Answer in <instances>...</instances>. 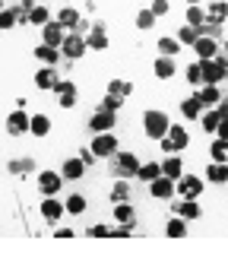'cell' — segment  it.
Returning a JSON list of instances; mask_svg holds the SVG:
<instances>
[{
    "label": "cell",
    "instance_id": "1",
    "mask_svg": "<svg viewBox=\"0 0 228 260\" xmlns=\"http://www.w3.org/2000/svg\"><path fill=\"white\" fill-rule=\"evenodd\" d=\"M168 127H171V118L165 111H159V108H149L146 114H143V134L149 137V140H162L165 134H168Z\"/></svg>",
    "mask_w": 228,
    "mask_h": 260
},
{
    "label": "cell",
    "instance_id": "2",
    "mask_svg": "<svg viewBox=\"0 0 228 260\" xmlns=\"http://www.w3.org/2000/svg\"><path fill=\"white\" fill-rule=\"evenodd\" d=\"M136 172H139V159L133 152H121L118 149L111 155V175L114 178H127V181H130V178H136Z\"/></svg>",
    "mask_w": 228,
    "mask_h": 260
},
{
    "label": "cell",
    "instance_id": "3",
    "mask_svg": "<svg viewBox=\"0 0 228 260\" xmlns=\"http://www.w3.org/2000/svg\"><path fill=\"white\" fill-rule=\"evenodd\" d=\"M89 149H92L98 159H111L114 152L121 149V143H118V134L114 130H105V134H95L92 143H89Z\"/></svg>",
    "mask_w": 228,
    "mask_h": 260
},
{
    "label": "cell",
    "instance_id": "4",
    "mask_svg": "<svg viewBox=\"0 0 228 260\" xmlns=\"http://www.w3.org/2000/svg\"><path fill=\"white\" fill-rule=\"evenodd\" d=\"M86 51H89L86 35L83 32H67V38H63V45H60V54L67 57V60H80Z\"/></svg>",
    "mask_w": 228,
    "mask_h": 260
},
{
    "label": "cell",
    "instance_id": "5",
    "mask_svg": "<svg viewBox=\"0 0 228 260\" xmlns=\"http://www.w3.org/2000/svg\"><path fill=\"white\" fill-rule=\"evenodd\" d=\"M60 187H63V175H60V172H54V168L38 172V190H42L45 197H54Z\"/></svg>",
    "mask_w": 228,
    "mask_h": 260
},
{
    "label": "cell",
    "instance_id": "6",
    "mask_svg": "<svg viewBox=\"0 0 228 260\" xmlns=\"http://www.w3.org/2000/svg\"><path fill=\"white\" fill-rule=\"evenodd\" d=\"M174 193H181V197L197 200L200 193H203V178H197V175H181V178L174 181Z\"/></svg>",
    "mask_w": 228,
    "mask_h": 260
},
{
    "label": "cell",
    "instance_id": "7",
    "mask_svg": "<svg viewBox=\"0 0 228 260\" xmlns=\"http://www.w3.org/2000/svg\"><path fill=\"white\" fill-rule=\"evenodd\" d=\"M149 193L156 200H174V178H168V175H159L156 181H149Z\"/></svg>",
    "mask_w": 228,
    "mask_h": 260
},
{
    "label": "cell",
    "instance_id": "8",
    "mask_svg": "<svg viewBox=\"0 0 228 260\" xmlns=\"http://www.w3.org/2000/svg\"><path fill=\"white\" fill-rule=\"evenodd\" d=\"M29 121H32V114H25V108L10 111V118H7V134H10V137L29 134Z\"/></svg>",
    "mask_w": 228,
    "mask_h": 260
},
{
    "label": "cell",
    "instance_id": "9",
    "mask_svg": "<svg viewBox=\"0 0 228 260\" xmlns=\"http://www.w3.org/2000/svg\"><path fill=\"white\" fill-rule=\"evenodd\" d=\"M118 127V111H95L92 118H89V130L92 134H105V130H114Z\"/></svg>",
    "mask_w": 228,
    "mask_h": 260
},
{
    "label": "cell",
    "instance_id": "10",
    "mask_svg": "<svg viewBox=\"0 0 228 260\" xmlns=\"http://www.w3.org/2000/svg\"><path fill=\"white\" fill-rule=\"evenodd\" d=\"M86 45H89V51H108V29H105V22H92V25H89Z\"/></svg>",
    "mask_w": 228,
    "mask_h": 260
},
{
    "label": "cell",
    "instance_id": "11",
    "mask_svg": "<svg viewBox=\"0 0 228 260\" xmlns=\"http://www.w3.org/2000/svg\"><path fill=\"white\" fill-rule=\"evenodd\" d=\"M63 38H67V29H63L57 19H51V22H45V25H42V42H45V45L60 48V45H63Z\"/></svg>",
    "mask_w": 228,
    "mask_h": 260
},
{
    "label": "cell",
    "instance_id": "12",
    "mask_svg": "<svg viewBox=\"0 0 228 260\" xmlns=\"http://www.w3.org/2000/svg\"><path fill=\"white\" fill-rule=\"evenodd\" d=\"M38 213H42L45 222H57L67 210H63V200H57V193H54V197H45L42 203H38Z\"/></svg>",
    "mask_w": 228,
    "mask_h": 260
},
{
    "label": "cell",
    "instance_id": "13",
    "mask_svg": "<svg viewBox=\"0 0 228 260\" xmlns=\"http://www.w3.org/2000/svg\"><path fill=\"white\" fill-rule=\"evenodd\" d=\"M171 203V200H168ZM171 210H174V216H181V219H187V222H194V219H200V203L197 200H190V197H181V200H174L171 203Z\"/></svg>",
    "mask_w": 228,
    "mask_h": 260
},
{
    "label": "cell",
    "instance_id": "14",
    "mask_svg": "<svg viewBox=\"0 0 228 260\" xmlns=\"http://www.w3.org/2000/svg\"><path fill=\"white\" fill-rule=\"evenodd\" d=\"M57 22H60V25H63L67 32H83V29H86L83 16H80V13H76L73 7H63V10L57 13Z\"/></svg>",
    "mask_w": 228,
    "mask_h": 260
},
{
    "label": "cell",
    "instance_id": "15",
    "mask_svg": "<svg viewBox=\"0 0 228 260\" xmlns=\"http://www.w3.org/2000/svg\"><path fill=\"white\" fill-rule=\"evenodd\" d=\"M194 51H197V60H212L222 51V42H215V38H197Z\"/></svg>",
    "mask_w": 228,
    "mask_h": 260
},
{
    "label": "cell",
    "instance_id": "16",
    "mask_svg": "<svg viewBox=\"0 0 228 260\" xmlns=\"http://www.w3.org/2000/svg\"><path fill=\"white\" fill-rule=\"evenodd\" d=\"M165 137L171 140L174 152H181V149L190 146V134H187V127H184V124H174V121H171V127H168V134H165Z\"/></svg>",
    "mask_w": 228,
    "mask_h": 260
},
{
    "label": "cell",
    "instance_id": "17",
    "mask_svg": "<svg viewBox=\"0 0 228 260\" xmlns=\"http://www.w3.org/2000/svg\"><path fill=\"white\" fill-rule=\"evenodd\" d=\"M152 73H156L162 83H165V80H171V76L177 73V63H174V57H165V54H159V57H156V63H152Z\"/></svg>",
    "mask_w": 228,
    "mask_h": 260
},
{
    "label": "cell",
    "instance_id": "18",
    "mask_svg": "<svg viewBox=\"0 0 228 260\" xmlns=\"http://www.w3.org/2000/svg\"><path fill=\"white\" fill-rule=\"evenodd\" d=\"M60 175H63V181H80V178L86 175V162L80 159V155H73V159H67V162H63Z\"/></svg>",
    "mask_w": 228,
    "mask_h": 260
},
{
    "label": "cell",
    "instance_id": "19",
    "mask_svg": "<svg viewBox=\"0 0 228 260\" xmlns=\"http://www.w3.org/2000/svg\"><path fill=\"white\" fill-rule=\"evenodd\" d=\"M57 80H60L57 67H38V73H35V86H38V89H45V92H51Z\"/></svg>",
    "mask_w": 228,
    "mask_h": 260
},
{
    "label": "cell",
    "instance_id": "20",
    "mask_svg": "<svg viewBox=\"0 0 228 260\" xmlns=\"http://www.w3.org/2000/svg\"><path fill=\"white\" fill-rule=\"evenodd\" d=\"M35 57L42 60L45 67H57L63 54H60V48H51V45H45V42H42V45H35Z\"/></svg>",
    "mask_w": 228,
    "mask_h": 260
},
{
    "label": "cell",
    "instance_id": "21",
    "mask_svg": "<svg viewBox=\"0 0 228 260\" xmlns=\"http://www.w3.org/2000/svg\"><path fill=\"white\" fill-rule=\"evenodd\" d=\"M200 105L203 108H215L219 105V99H222V92H219V86H200Z\"/></svg>",
    "mask_w": 228,
    "mask_h": 260
},
{
    "label": "cell",
    "instance_id": "22",
    "mask_svg": "<svg viewBox=\"0 0 228 260\" xmlns=\"http://www.w3.org/2000/svg\"><path fill=\"white\" fill-rule=\"evenodd\" d=\"M181 114L187 121H200V114H203V105H200V95H190L181 102Z\"/></svg>",
    "mask_w": 228,
    "mask_h": 260
},
{
    "label": "cell",
    "instance_id": "23",
    "mask_svg": "<svg viewBox=\"0 0 228 260\" xmlns=\"http://www.w3.org/2000/svg\"><path fill=\"white\" fill-rule=\"evenodd\" d=\"M29 134H32V137H48V134H51V118H48V114H32Z\"/></svg>",
    "mask_w": 228,
    "mask_h": 260
},
{
    "label": "cell",
    "instance_id": "24",
    "mask_svg": "<svg viewBox=\"0 0 228 260\" xmlns=\"http://www.w3.org/2000/svg\"><path fill=\"white\" fill-rule=\"evenodd\" d=\"M165 235H168V238H187V219L171 216L168 222H165Z\"/></svg>",
    "mask_w": 228,
    "mask_h": 260
},
{
    "label": "cell",
    "instance_id": "25",
    "mask_svg": "<svg viewBox=\"0 0 228 260\" xmlns=\"http://www.w3.org/2000/svg\"><path fill=\"white\" fill-rule=\"evenodd\" d=\"M162 175V162H139V172H136V178L143 181V184H149V181H156Z\"/></svg>",
    "mask_w": 228,
    "mask_h": 260
},
{
    "label": "cell",
    "instance_id": "26",
    "mask_svg": "<svg viewBox=\"0 0 228 260\" xmlns=\"http://www.w3.org/2000/svg\"><path fill=\"white\" fill-rule=\"evenodd\" d=\"M114 222H133V225H136V210H133L127 200L114 203Z\"/></svg>",
    "mask_w": 228,
    "mask_h": 260
},
{
    "label": "cell",
    "instance_id": "27",
    "mask_svg": "<svg viewBox=\"0 0 228 260\" xmlns=\"http://www.w3.org/2000/svg\"><path fill=\"white\" fill-rule=\"evenodd\" d=\"M206 178L212 181V184H225V181H228V162H209Z\"/></svg>",
    "mask_w": 228,
    "mask_h": 260
},
{
    "label": "cell",
    "instance_id": "28",
    "mask_svg": "<svg viewBox=\"0 0 228 260\" xmlns=\"http://www.w3.org/2000/svg\"><path fill=\"white\" fill-rule=\"evenodd\" d=\"M162 175H168V178H181L184 175V162H181V155H168V159L162 162Z\"/></svg>",
    "mask_w": 228,
    "mask_h": 260
},
{
    "label": "cell",
    "instance_id": "29",
    "mask_svg": "<svg viewBox=\"0 0 228 260\" xmlns=\"http://www.w3.org/2000/svg\"><path fill=\"white\" fill-rule=\"evenodd\" d=\"M86 206H89V203H86L83 193H70V197L63 200V210H67L70 216H83V213H86Z\"/></svg>",
    "mask_w": 228,
    "mask_h": 260
},
{
    "label": "cell",
    "instance_id": "30",
    "mask_svg": "<svg viewBox=\"0 0 228 260\" xmlns=\"http://www.w3.org/2000/svg\"><path fill=\"white\" fill-rule=\"evenodd\" d=\"M219 111L215 108H203V114H200V124H203V130H206V134H212L215 137V127H219Z\"/></svg>",
    "mask_w": 228,
    "mask_h": 260
},
{
    "label": "cell",
    "instance_id": "31",
    "mask_svg": "<svg viewBox=\"0 0 228 260\" xmlns=\"http://www.w3.org/2000/svg\"><path fill=\"white\" fill-rule=\"evenodd\" d=\"M7 172L10 175H32L35 172V162L32 159H10L7 162Z\"/></svg>",
    "mask_w": 228,
    "mask_h": 260
},
{
    "label": "cell",
    "instance_id": "32",
    "mask_svg": "<svg viewBox=\"0 0 228 260\" xmlns=\"http://www.w3.org/2000/svg\"><path fill=\"white\" fill-rule=\"evenodd\" d=\"M121 200H130V181L127 178H118L111 187V203H121Z\"/></svg>",
    "mask_w": 228,
    "mask_h": 260
},
{
    "label": "cell",
    "instance_id": "33",
    "mask_svg": "<svg viewBox=\"0 0 228 260\" xmlns=\"http://www.w3.org/2000/svg\"><path fill=\"white\" fill-rule=\"evenodd\" d=\"M16 25H19V13H16V7H4V10H0V29L10 32V29H16Z\"/></svg>",
    "mask_w": 228,
    "mask_h": 260
},
{
    "label": "cell",
    "instance_id": "34",
    "mask_svg": "<svg viewBox=\"0 0 228 260\" xmlns=\"http://www.w3.org/2000/svg\"><path fill=\"white\" fill-rule=\"evenodd\" d=\"M206 19H212V22H225L228 19V4L225 0H212L209 10H206Z\"/></svg>",
    "mask_w": 228,
    "mask_h": 260
},
{
    "label": "cell",
    "instance_id": "35",
    "mask_svg": "<svg viewBox=\"0 0 228 260\" xmlns=\"http://www.w3.org/2000/svg\"><path fill=\"white\" fill-rule=\"evenodd\" d=\"M197 32H200V38H215V42H222V22L206 19L203 25H197Z\"/></svg>",
    "mask_w": 228,
    "mask_h": 260
},
{
    "label": "cell",
    "instance_id": "36",
    "mask_svg": "<svg viewBox=\"0 0 228 260\" xmlns=\"http://www.w3.org/2000/svg\"><path fill=\"white\" fill-rule=\"evenodd\" d=\"M209 155H212V162H228V140H219V137H212Z\"/></svg>",
    "mask_w": 228,
    "mask_h": 260
},
{
    "label": "cell",
    "instance_id": "37",
    "mask_svg": "<svg viewBox=\"0 0 228 260\" xmlns=\"http://www.w3.org/2000/svg\"><path fill=\"white\" fill-rule=\"evenodd\" d=\"M159 51H162L165 57H174L177 51H181V42H177L174 35H162V38H159Z\"/></svg>",
    "mask_w": 228,
    "mask_h": 260
},
{
    "label": "cell",
    "instance_id": "38",
    "mask_svg": "<svg viewBox=\"0 0 228 260\" xmlns=\"http://www.w3.org/2000/svg\"><path fill=\"white\" fill-rule=\"evenodd\" d=\"M124 102H127L124 95H114V92H105V99L98 102V108H101V111H121V108H124Z\"/></svg>",
    "mask_w": 228,
    "mask_h": 260
},
{
    "label": "cell",
    "instance_id": "39",
    "mask_svg": "<svg viewBox=\"0 0 228 260\" xmlns=\"http://www.w3.org/2000/svg\"><path fill=\"white\" fill-rule=\"evenodd\" d=\"M45 22H51V13H48V7L35 4V7H32V13H29V25H38V29H42Z\"/></svg>",
    "mask_w": 228,
    "mask_h": 260
},
{
    "label": "cell",
    "instance_id": "40",
    "mask_svg": "<svg viewBox=\"0 0 228 260\" xmlns=\"http://www.w3.org/2000/svg\"><path fill=\"white\" fill-rule=\"evenodd\" d=\"M206 22V10L200 4H187V25H203Z\"/></svg>",
    "mask_w": 228,
    "mask_h": 260
},
{
    "label": "cell",
    "instance_id": "41",
    "mask_svg": "<svg viewBox=\"0 0 228 260\" xmlns=\"http://www.w3.org/2000/svg\"><path fill=\"white\" fill-rule=\"evenodd\" d=\"M174 38H177V42H181V45H190V48H194V42L200 38V32H197V25H181Z\"/></svg>",
    "mask_w": 228,
    "mask_h": 260
},
{
    "label": "cell",
    "instance_id": "42",
    "mask_svg": "<svg viewBox=\"0 0 228 260\" xmlns=\"http://www.w3.org/2000/svg\"><path fill=\"white\" fill-rule=\"evenodd\" d=\"M108 92H114V95H130L133 92V86L127 83V80H121V76H114V80H108Z\"/></svg>",
    "mask_w": 228,
    "mask_h": 260
},
{
    "label": "cell",
    "instance_id": "43",
    "mask_svg": "<svg viewBox=\"0 0 228 260\" xmlns=\"http://www.w3.org/2000/svg\"><path fill=\"white\" fill-rule=\"evenodd\" d=\"M136 25H139V29H152V25H156V13H152V10H139L136 13Z\"/></svg>",
    "mask_w": 228,
    "mask_h": 260
},
{
    "label": "cell",
    "instance_id": "44",
    "mask_svg": "<svg viewBox=\"0 0 228 260\" xmlns=\"http://www.w3.org/2000/svg\"><path fill=\"white\" fill-rule=\"evenodd\" d=\"M187 83H190V86H203V70H200V60L187 67Z\"/></svg>",
    "mask_w": 228,
    "mask_h": 260
},
{
    "label": "cell",
    "instance_id": "45",
    "mask_svg": "<svg viewBox=\"0 0 228 260\" xmlns=\"http://www.w3.org/2000/svg\"><path fill=\"white\" fill-rule=\"evenodd\" d=\"M133 235V222H118V229H111V238H130Z\"/></svg>",
    "mask_w": 228,
    "mask_h": 260
},
{
    "label": "cell",
    "instance_id": "46",
    "mask_svg": "<svg viewBox=\"0 0 228 260\" xmlns=\"http://www.w3.org/2000/svg\"><path fill=\"white\" fill-rule=\"evenodd\" d=\"M51 92H57V95H63V92H76V83H73V80H63V76H60Z\"/></svg>",
    "mask_w": 228,
    "mask_h": 260
},
{
    "label": "cell",
    "instance_id": "47",
    "mask_svg": "<svg viewBox=\"0 0 228 260\" xmlns=\"http://www.w3.org/2000/svg\"><path fill=\"white\" fill-rule=\"evenodd\" d=\"M89 238H111V225H105V222L92 225V229H89Z\"/></svg>",
    "mask_w": 228,
    "mask_h": 260
},
{
    "label": "cell",
    "instance_id": "48",
    "mask_svg": "<svg viewBox=\"0 0 228 260\" xmlns=\"http://www.w3.org/2000/svg\"><path fill=\"white\" fill-rule=\"evenodd\" d=\"M152 13H156V19L159 16H168V10H171V4H168V0H152V7H149Z\"/></svg>",
    "mask_w": 228,
    "mask_h": 260
},
{
    "label": "cell",
    "instance_id": "49",
    "mask_svg": "<svg viewBox=\"0 0 228 260\" xmlns=\"http://www.w3.org/2000/svg\"><path fill=\"white\" fill-rule=\"evenodd\" d=\"M60 102H57V105L63 108V111H70V108H76V92H63V95H57Z\"/></svg>",
    "mask_w": 228,
    "mask_h": 260
},
{
    "label": "cell",
    "instance_id": "50",
    "mask_svg": "<svg viewBox=\"0 0 228 260\" xmlns=\"http://www.w3.org/2000/svg\"><path fill=\"white\" fill-rule=\"evenodd\" d=\"M80 159H83V162H86V168H92V165H95V162H98V155H95V152H92V149H89V146H83V149H80Z\"/></svg>",
    "mask_w": 228,
    "mask_h": 260
},
{
    "label": "cell",
    "instance_id": "51",
    "mask_svg": "<svg viewBox=\"0 0 228 260\" xmlns=\"http://www.w3.org/2000/svg\"><path fill=\"white\" fill-rule=\"evenodd\" d=\"M215 137H219V140H228V118L219 121V127H215Z\"/></svg>",
    "mask_w": 228,
    "mask_h": 260
},
{
    "label": "cell",
    "instance_id": "52",
    "mask_svg": "<svg viewBox=\"0 0 228 260\" xmlns=\"http://www.w3.org/2000/svg\"><path fill=\"white\" fill-rule=\"evenodd\" d=\"M215 111H219V118H228V99H219V105H215Z\"/></svg>",
    "mask_w": 228,
    "mask_h": 260
},
{
    "label": "cell",
    "instance_id": "53",
    "mask_svg": "<svg viewBox=\"0 0 228 260\" xmlns=\"http://www.w3.org/2000/svg\"><path fill=\"white\" fill-rule=\"evenodd\" d=\"M159 146H162V152H174V146H171V140H168V137H162V140H159Z\"/></svg>",
    "mask_w": 228,
    "mask_h": 260
},
{
    "label": "cell",
    "instance_id": "54",
    "mask_svg": "<svg viewBox=\"0 0 228 260\" xmlns=\"http://www.w3.org/2000/svg\"><path fill=\"white\" fill-rule=\"evenodd\" d=\"M54 238H60V241H63V238H73V229H57Z\"/></svg>",
    "mask_w": 228,
    "mask_h": 260
},
{
    "label": "cell",
    "instance_id": "55",
    "mask_svg": "<svg viewBox=\"0 0 228 260\" xmlns=\"http://www.w3.org/2000/svg\"><path fill=\"white\" fill-rule=\"evenodd\" d=\"M222 54H225V57H228V42H222Z\"/></svg>",
    "mask_w": 228,
    "mask_h": 260
},
{
    "label": "cell",
    "instance_id": "56",
    "mask_svg": "<svg viewBox=\"0 0 228 260\" xmlns=\"http://www.w3.org/2000/svg\"><path fill=\"white\" fill-rule=\"evenodd\" d=\"M187 4H200V0H187Z\"/></svg>",
    "mask_w": 228,
    "mask_h": 260
},
{
    "label": "cell",
    "instance_id": "57",
    "mask_svg": "<svg viewBox=\"0 0 228 260\" xmlns=\"http://www.w3.org/2000/svg\"><path fill=\"white\" fill-rule=\"evenodd\" d=\"M225 80H228V70H225Z\"/></svg>",
    "mask_w": 228,
    "mask_h": 260
}]
</instances>
